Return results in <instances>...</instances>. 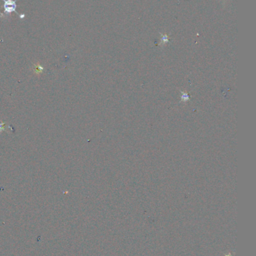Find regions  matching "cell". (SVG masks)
I'll list each match as a JSON object with an SVG mask.
<instances>
[{
  "mask_svg": "<svg viewBox=\"0 0 256 256\" xmlns=\"http://www.w3.org/2000/svg\"><path fill=\"white\" fill-rule=\"evenodd\" d=\"M189 99V95L187 94H186V93H183V96H182V100H184V101H186V100H188Z\"/></svg>",
  "mask_w": 256,
  "mask_h": 256,
  "instance_id": "277c9868",
  "label": "cell"
},
{
  "mask_svg": "<svg viewBox=\"0 0 256 256\" xmlns=\"http://www.w3.org/2000/svg\"><path fill=\"white\" fill-rule=\"evenodd\" d=\"M6 125V123L4 122H0V133H2V131L5 130V126Z\"/></svg>",
  "mask_w": 256,
  "mask_h": 256,
  "instance_id": "3957f363",
  "label": "cell"
},
{
  "mask_svg": "<svg viewBox=\"0 0 256 256\" xmlns=\"http://www.w3.org/2000/svg\"><path fill=\"white\" fill-rule=\"evenodd\" d=\"M44 70H45V68H44L42 66L39 65V64H37V65L35 64L34 68H33V71L35 72V73H37V74L41 73Z\"/></svg>",
  "mask_w": 256,
  "mask_h": 256,
  "instance_id": "7a4b0ae2",
  "label": "cell"
},
{
  "mask_svg": "<svg viewBox=\"0 0 256 256\" xmlns=\"http://www.w3.org/2000/svg\"><path fill=\"white\" fill-rule=\"evenodd\" d=\"M4 2V14L9 16L13 11H16L17 0H3Z\"/></svg>",
  "mask_w": 256,
  "mask_h": 256,
  "instance_id": "6da1fadb",
  "label": "cell"
}]
</instances>
